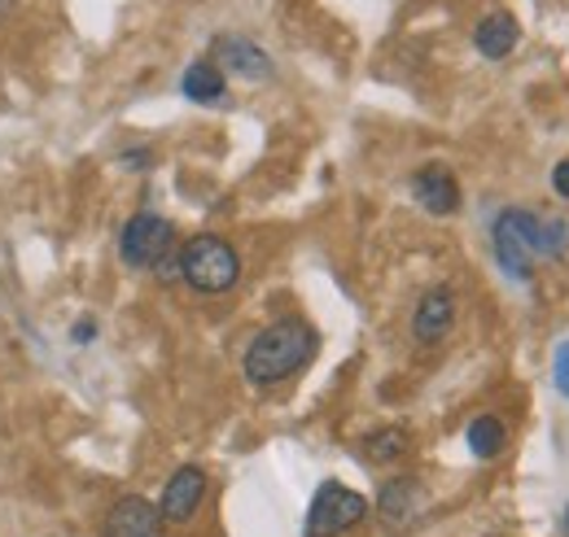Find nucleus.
<instances>
[{"mask_svg":"<svg viewBox=\"0 0 569 537\" xmlns=\"http://www.w3.org/2000/svg\"><path fill=\"white\" fill-rule=\"evenodd\" d=\"M451 324H456V297H451V288H429L426 297L417 302L412 336L421 345H438L442 336L451 333Z\"/></svg>","mask_w":569,"mask_h":537,"instance_id":"6e6552de","label":"nucleus"},{"mask_svg":"<svg viewBox=\"0 0 569 537\" xmlns=\"http://www.w3.org/2000/svg\"><path fill=\"white\" fill-rule=\"evenodd\" d=\"M171 245H176V227L162 214H137V219H128V227L119 236V259L128 267L149 271L171 254Z\"/></svg>","mask_w":569,"mask_h":537,"instance_id":"20e7f679","label":"nucleus"},{"mask_svg":"<svg viewBox=\"0 0 569 537\" xmlns=\"http://www.w3.org/2000/svg\"><path fill=\"white\" fill-rule=\"evenodd\" d=\"M552 189H557V193H561V197L569 202V158L552 166Z\"/></svg>","mask_w":569,"mask_h":537,"instance_id":"f3484780","label":"nucleus"},{"mask_svg":"<svg viewBox=\"0 0 569 537\" xmlns=\"http://www.w3.org/2000/svg\"><path fill=\"white\" fill-rule=\"evenodd\" d=\"M202 498H207V472L193 468V464H184L180 472H171V480H167V489H162L158 511H162V520L184 525V520H193V516H198Z\"/></svg>","mask_w":569,"mask_h":537,"instance_id":"423d86ee","label":"nucleus"},{"mask_svg":"<svg viewBox=\"0 0 569 537\" xmlns=\"http://www.w3.org/2000/svg\"><path fill=\"white\" fill-rule=\"evenodd\" d=\"M417 507H421V480H417V476H395V480L381 485V498H377L381 520L408 525V520L417 516Z\"/></svg>","mask_w":569,"mask_h":537,"instance_id":"9b49d317","label":"nucleus"},{"mask_svg":"<svg viewBox=\"0 0 569 537\" xmlns=\"http://www.w3.org/2000/svg\"><path fill=\"white\" fill-rule=\"evenodd\" d=\"M320 349V336L307 320H277L268 324L263 333L250 341L246 349V381L268 389V385H281L289 376H298Z\"/></svg>","mask_w":569,"mask_h":537,"instance_id":"f257e3e1","label":"nucleus"},{"mask_svg":"<svg viewBox=\"0 0 569 537\" xmlns=\"http://www.w3.org/2000/svg\"><path fill=\"white\" fill-rule=\"evenodd\" d=\"M552 381H557V389L569 398V336L557 345V358H552Z\"/></svg>","mask_w":569,"mask_h":537,"instance_id":"dca6fc26","label":"nucleus"},{"mask_svg":"<svg viewBox=\"0 0 569 537\" xmlns=\"http://www.w3.org/2000/svg\"><path fill=\"white\" fill-rule=\"evenodd\" d=\"M9 9H13V0H0V18H4V13H9Z\"/></svg>","mask_w":569,"mask_h":537,"instance_id":"6ab92c4d","label":"nucleus"},{"mask_svg":"<svg viewBox=\"0 0 569 537\" xmlns=\"http://www.w3.org/2000/svg\"><path fill=\"white\" fill-rule=\"evenodd\" d=\"M469 450L478 455V459H496L499 450H503V442H508V433H503V424H499V415H478L473 424H469Z\"/></svg>","mask_w":569,"mask_h":537,"instance_id":"2eb2a0df","label":"nucleus"},{"mask_svg":"<svg viewBox=\"0 0 569 537\" xmlns=\"http://www.w3.org/2000/svg\"><path fill=\"white\" fill-rule=\"evenodd\" d=\"M184 97L198 105H219L228 97V79L214 62H193L184 70Z\"/></svg>","mask_w":569,"mask_h":537,"instance_id":"ddd939ff","label":"nucleus"},{"mask_svg":"<svg viewBox=\"0 0 569 537\" xmlns=\"http://www.w3.org/2000/svg\"><path fill=\"white\" fill-rule=\"evenodd\" d=\"M566 537H569V511H566Z\"/></svg>","mask_w":569,"mask_h":537,"instance_id":"aec40b11","label":"nucleus"},{"mask_svg":"<svg viewBox=\"0 0 569 537\" xmlns=\"http://www.w3.org/2000/svg\"><path fill=\"white\" fill-rule=\"evenodd\" d=\"M412 197L421 202V210L438 214V219L456 214V210H460V184H456L451 166H442V162L421 166V171L412 175Z\"/></svg>","mask_w":569,"mask_h":537,"instance_id":"0eeeda50","label":"nucleus"},{"mask_svg":"<svg viewBox=\"0 0 569 537\" xmlns=\"http://www.w3.org/2000/svg\"><path fill=\"white\" fill-rule=\"evenodd\" d=\"M101 537H162V511L141 494H128L106 511Z\"/></svg>","mask_w":569,"mask_h":537,"instance_id":"39448f33","label":"nucleus"},{"mask_svg":"<svg viewBox=\"0 0 569 537\" xmlns=\"http://www.w3.org/2000/svg\"><path fill=\"white\" fill-rule=\"evenodd\" d=\"M97 336V324L88 320V324H74V341H92Z\"/></svg>","mask_w":569,"mask_h":537,"instance_id":"a211bd4d","label":"nucleus"},{"mask_svg":"<svg viewBox=\"0 0 569 537\" xmlns=\"http://www.w3.org/2000/svg\"><path fill=\"white\" fill-rule=\"evenodd\" d=\"M496 259H499V267L508 271L512 280H530V275H535V254L521 245V236L508 227V219H503V214L496 219Z\"/></svg>","mask_w":569,"mask_h":537,"instance_id":"f8f14e48","label":"nucleus"},{"mask_svg":"<svg viewBox=\"0 0 569 537\" xmlns=\"http://www.w3.org/2000/svg\"><path fill=\"white\" fill-rule=\"evenodd\" d=\"M517 36H521V27H517V18H512V13H503V9L487 13V18L473 27V44H478V53H482V58H491V62L508 58V53L517 49Z\"/></svg>","mask_w":569,"mask_h":537,"instance_id":"9d476101","label":"nucleus"},{"mask_svg":"<svg viewBox=\"0 0 569 537\" xmlns=\"http://www.w3.org/2000/svg\"><path fill=\"white\" fill-rule=\"evenodd\" d=\"M412 450V437L408 428H377L372 437H363V459L368 464H395Z\"/></svg>","mask_w":569,"mask_h":537,"instance_id":"4468645a","label":"nucleus"},{"mask_svg":"<svg viewBox=\"0 0 569 537\" xmlns=\"http://www.w3.org/2000/svg\"><path fill=\"white\" fill-rule=\"evenodd\" d=\"M214 67L246 74V79H268L272 74V58L254 40H246V36H223V40H214Z\"/></svg>","mask_w":569,"mask_h":537,"instance_id":"1a4fd4ad","label":"nucleus"},{"mask_svg":"<svg viewBox=\"0 0 569 537\" xmlns=\"http://www.w3.org/2000/svg\"><path fill=\"white\" fill-rule=\"evenodd\" d=\"M363 516H368V498L363 494L347 489L342 480H325L316 489V498H311L302 537H342L347 529H356Z\"/></svg>","mask_w":569,"mask_h":537,"instance_id":"7ed1b4c3","label":"nucleus"},{"mask_svg":"<svg viewBox=\"0 0 569 537\" xmlns=\"http://www.w3.org/2000/svg\"><path fill=\"white\" fill-rule=\"evenodd\" d=\"M241 275V259L223 236H193L180 250V280L193 284L198 293H228Z\"/></svg>","mask_w":569,"mask_h":537,"instance_id":"f03ea898","label":"nucleus"}]
</instances>
